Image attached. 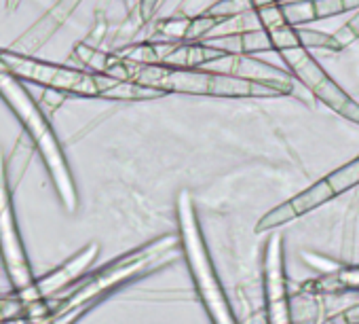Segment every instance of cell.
Here are the masks:
<instances>
[{"instance_id":"cell-4","label":"cell","mask_w":359,"mask_h":324,"mask_svg":"<svg viewBox=\"0 0 359 324\" xmlns=\"http://www.w3.org/2000/svg\"><path fill=\"white\" fill-rule=\"evenodd\" d=\"M0 98L11 108V112L20 119L24 125V131L34 142L36 150L43 157V164L47 168V174L55 187V193L66 208V212L79 210V191L72 176V170L68 166L66 153L62 148L60 138L55 136L49 117L45 115L43 106L34 102L22 79L0 68Z\"/></svg>"},{"instance_id":"cell-23","label":"cell","mask_w":359,"mask_h":324,"mask_svg":"<svg viewBox=\"0 0 359 324\" xmlns=\"http://www.w3.org/2000/svg\"><path fill=\"white\" fill-rule=\"evenodd\" d=\"M0 68H3V64H0Z\"/></svg>"},{"instance_id":"cell-6","label":"cell","mask_w":359,"mask_h":324,"mask_svg":"<svg viewBox=\"0 0 359 324\" xmlns=\"http://www.w3.org/2000/svg\"><path fill=\"white\" fill-rule=\"evenodd\" d=\"M359 185V157L346 161L344 166L332 170L327 176L319 179L317 183H313L311 187H306L304 191H300L298 195L290 197L287 202L275 206L273 210H269L256 225V233H266L273 231L277 227H283L292 221H298L300 216L321 208L323 204L336 200L338 195L355 189Z\"/></svg>"},{"instance_id":"cell-11","label":"cell","mask_w":359,"mask_h":324,"mask_svg":"<svg viewBox=\"0 0 359 324\" xmlns=\"http://www.w3.org/2000/svg\"><path fill=\"white\" fill-rule=\"evenodd\" d=\"M262 278H264L266 324H294L287 278H285V261H283V238L277 233L266 242Z\"/></svg>"},{"instance_id":"cell-14","label":"cell","mask_w":359,"mask_h":324,"mask_svg":"<svg viewBox=\"0 0 359 324\" xmlns=\"http://www.w3.org/2000/svg\"><path fill=\"white\" fill-rule=\"evenodd\" d=\"M83 3V0H57V3L30 28L26 30L13 45L11 49L20 51V53H36L41 47H45L51 37L68 22V18L76 11V7Z\"/></svg>"},{"instance_id":"cell-10","label":"cell","mask_w":359,"mask_h":324,"mask_svg":"<svg viewBox=\"0 0 359 324\" xmlns=\"http://www.w3.org/2000/svg\"><path fill=\"white\" fill-rule=\"evenodd\" d=\"M0 259H3L5 271L15 292H22L34 284V273L15 219L13 187L9 183L3 148H0Z\"/></svg>"},{"instance_id":"cell-22","label":"cell","mask_w":359,"mask_h":324,"mask_svg":"<svg viewBox=\"0 0 359 324\" xmlns=\"http://www.w3.org/2000/svg\"><path fill=\"white\" fill-rule=\"evenodd\" d=\"M20 0H7V9H15Z\"/></svg>"},{"instance_id":"cell-2","label":"cell","mask_w":359,"mask_h":324,"mask_svg":"<svg viewBox=\"0 0 359 324\" xmlns=\"http://www.w3.org/2000/svg\"><path fill=\"white\" fill-rule=\"evenodd\" d=\"M180 252H182L180 238L161 235L154 242H148V244L118 257L110 265H106L100 271H95L93 276H89L83 284H79L68 294L49 299L51 313L41 324H74L87 309H91L108 292L167 265Z\"/></svg>"},{"instance_id":"cell-8","label":"cell","mask_w":359,"mask_h":324,"mask_svg":"<svg viewBox=\"0 0 359 324\" xmlns=\"http://www.w3.org/2000/svg\"><path fill=\"white\" fill-rule=\"evenodd\" d=\"M229 53H281L283 49L306 47V49H323L338 51L334 34H325L309 28H266V30H241L229 34H212L203 39Z\"/></svg>"},{"instance_id":"cell-3","label":"cell","mask_w":359,"mask_h":324,"mask_svg":"<svg viewBox=\"0 0 359 324\" xmlns=\"http://www.w3.org/2000/svg\"><path fill=\"white\" fill-rule=\"evenodd\" d=\"M0 64H3V70L15 74L22 81H30L45 89L62 91L66 96L123 100V102H142V100H156L167 96L165 91L152 87H144L137 83H129L91 70L45 62L28 53H20L15 49H0Z\"/></svg>"},{"instance_id":"cell-20","label":"cell","mask_w":359,"mask_h":324,"mask_svg":"<svg viewBox=\"0 0 359 324\" xmlns=\"http://www.w3.org/2000/svg\"><path fill=\"white\" fill-rule=\"evenodd\" d=\"M64 100H66V93L55 91V89H45V93L41 98V106L47 108V112H53L64 104Z\"/></svg>"},{"instance_id":"cell-9","label":"cell","mask_w":359,"mask_h":324,"mask_svg":"<svg viewBox=\"0 0 359 324\" xmlns=\"http://www.w3.org/2000/svg\"><path fill=\"white\" fill-rule=\"evenodd\" d=\"M290 74L309 91L313 93L321 104H325L332 112L340 115L342 119L359 125V102L353 100L311 56V49L306 47H294L283 49L277 53Z\"/></svg>"},{"instance_id":"cell-1","label":"cell","mask_w":359,"mask_h":324,"mask_svg":"<svg viewBox=\"0 0 359 324\" xmlns=\"http://www.w3.org/2000/svg\"><path fill=\"white\" fill-rule=\"evenodd\" d=\"M74 58L87 66L91 72L116 77L129 83L152 87L165 93H187L205 98H235V100H269L294 93L287 87L250 81L210 68L191 66H167V64H146L123 58L118 53H104L95 47L81 43L74 49Z\"/></svg>"},{"instance_id":"cell-12","label":"cell","mask_w":359,"mask_h":324,"mask_svg":"<svg viewBox=\"0 0 359 324\" xmlns=\"http://www.w3.org/2000/svg\"><path fill=\"white\" fill-rule=\"evenodd\" d=\"M100 254V246L97 244H87L83 250H79L76 254H72L62 267L53 269L51 273H47L41 280H34V284L22 292H18V297L24 303H36V301H47L57 297L62 290H66L74 280H79L97 259Z\"/></svg>"},{"instance_id":"cell-16","label":"cell","mask_w":359,"mask_h":324,"mask_svg":"<svg viewBox=\"0 0 359 324\" xmlns=\"http://www.w3.org/2000/svg\"><path fill=\"white\" fill-rule=\"evenodd\" d=\"M302 288L311 290V292H338V290H351V288L359 290V265L344 267L332 276L309 282Z\"/></svg>"},{"instance_id":"cell-21","label":"cell","mask_w":359,"mask_h":324,"mask_svg":"<svg viewBox=\"0 0 359 324\" xmlns=\"http://www.w3.org/2000/svg\"><path fill=\"white\" fill-rule=\"evenodd\" d=\"M158 7V0H140V15L144 22H148L154 15V9Z\"/></svg>"},{"instance_id":"cell-18","label":"cell","mask_w":359,"mask_h":324,"mask_svg":"<svg viewBox=\"0 0 359 324\" xmlns=\"http://www.w3.org/2000/svg\"><path fill=\"white\" fill-rule=\"evenodd\" d=\"M334 41H336V45H338V51H342V49H346L348 45H353V43L359 41V9L355 11V15H353L340 30L334 32Z\"/></svg>"},{"instance_id":"cell-13","label":"cell","mask_w":359,"mask_h":324,"mask_svg":"<svg viewBox=\"0 0 359 324\" xmlns=\"http://www.w3.org/2000/svg\"><path fill=\"white\" fill-rule=\"evenodd\" d=\"M210 70L216 72H224V74H233V77H241V79H250V81H262V83H273V85H281L294 91V77L290 74V70L273 66L269 62H262L250 53H226L224 58L212 62L208 66Z\"/></svg>"},{"instance_id":"cell-5","label":"cell","mask_w":359,"mask_h":324,"mask_svg":"<svg viewBox=\"0 0 359 324\" xmlns=\"http://www.w3.org/2000/svg\"><path fill=\"white\" fill-rule=\"evenodd\" d=\"M175 216H177V238L182 246V254L187 259L189 271L193 276L199 299L214 324H239L233 313V307L224 294L220 278L216 273L214 261L210 257V248L201 229V221L195 208V202L189 191H180L175 200Z\"/></svg>"},{"instance_id":"cell-7","label":"cell","mask_w":359,"mask_h":324,"mask_svg":"<svg viewBox=\"0 0 359 324\" xmlns=\"http://www.w3.org/2000/svg\"><path fill=\"white\" fill-rule=\"evenodd\" d=\"M359 9V0H287V3L266 5L248 13H241L229 22H235L241 30H266V28H304L321 20H330L342 13ZM229 34V32H226Z\"/></svg>"},{"instance_id":"cell-19","label":"cell","mask_w":359,"mask_h":324,"mask_svg":"<svg viewBox=\"0 0 359 324\" xmlns=\"http://www.w3.org/2000/svg\"><path fill=\"white\" fill-rule=\"evenodd\" d=\"M323 324H359V303L332 316L330 320H325Z\"/></svg>"},{"instance_id":"cell-17","label":"cell","mask_w":359,"mask_h":324,"mask_svg":"<svg viewBox=\"0 0 359 324\" xmlns=\"http://www.w3.org/2000/svg\"><path fill=\"white\" fill-rule=\"evenodd\" d=\"M36 150V146H34V142L30 140V136L24 131L22 134V138L18 140V144H15V148H13V153H11V161L7 164V174H9V183H11V187L15 189V185L20 183V179L24 176V172H26V168H28V164H30V157H32V153Z\"/></svg>"},{"instance_id":"cell-15","label":"cell","mask_w":359,"mask_h":324,"mask_svg":"<svg viewBox=\"0 0 359 324\" xmlns=\"http://www.w3.org/2000/svg\"><path fill=\"white\" fill-rule=\"evenodd\" d=\"M277 3H287V0H216L212 7H208L203 11V15L216 18L222 24H226L229 20H233L241 13H248V11H254V9H260L266 5H277Z\"/></svg>"}]
</instances>
